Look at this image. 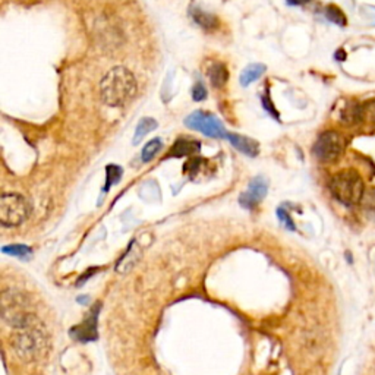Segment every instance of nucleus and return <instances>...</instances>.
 Instances as JSON below:
<instances>
[{
  "label": "nucleus",
  "mask_w": 375,
  "mask_h": 375,
  "mask_svg": "<svg viewBox=\"0 0 375 375\" xmlns=\"http://www.w3.org/2000/svg\"><path fill=\"white\" fill-rule=\"evenodd\" d=\"M101 99L110 107H121L137 94V79L129 69L116 66L110 69L100 85Z\"/></svg>",
  "instance_id": "1"
},
{
  "label": "nucleus",
  "mask_w": 375,
  "mask_h": 375,
  "mask_svg": "<svg viewBox=\"0 0 375 375\" xmlns=\"http://www.w3.org/2000/svg\"><path fill=\"white\" fill-rule=\"evenodd\" d=\"M330 191L339 203L352 207L362 201L365 186L359 173L355 170H343L330 181Z\"/></svg>",
  "instance_id": "2"
},
{
  "label": "nucleus",
  "mask_w": 375,
  "mask_h": 375,
  "mask_svg": "<svg viewBox=\"0 0 375 375\" xmlns=\"http://www.w3.org/2000/svg\"><path fill=\"white\" fill-rule=\"evenodd\" d=\"M31 213L27 198L21 194H4L0 198V222L4 226H19Z\"/></svg>",
  "instance_id": "3"
},
{
  "label": "nucleus",
  "mask_w": 375,
  "mask_h": 375,
  "mask_svg": "<svg viewBox=\"0 0 375 375\" xmlns=\"http://www.w3.org/2000/svg\"><path fill=\"white\" fill-rule=\"evenodd\" d=\"M26 332L19 333L15 339V349L19 357L26 359H35L41 357L47 349V342L44 335L35 328V321L27 327H24Z\"/></svg>",
  "instance_id": "4"
},
{
  "label": "nucleus",
  "mask_w": 375,
  "mask_h": 375,
  "mask_svg": "<svg viewBox=\"0 0 375 375\" xmlns=\"http://www.w3.org/2000/svg\"><path fill=\"white\" fill-rule=\"evenodd\" d=\"M346 148V140L336 130H327L321 134L314 145V154L324 163L336 162Z\"/></svg>",
  "instance_id": "5"
},
{
  "label": "nucleus",
  "mask_w": 375,
  "mask_h": 375,
  "mask_svg": "<svg viewBox=\"0 0 375 375\" xmlns=\"http://www.w3.org/2000/svg\"><path fill=\"white\" fill-rule=\"evenodd\" d=\"M185 125L189 129L198 130L210 138H226L228 132L225 129V125L222 123L218 118L214 115L206 113V112H194L185 119Z\"/></svg>",
  "instance_id": "6"
},
{
  "label": "nucleus",
  "mask_w": 375,
  "mask_h": 375,
  "mask_svg": "<svg viewBox=\"0 0 375 375\" xmlns=\"http://www.w3.org/2000/svg\"><path fill=\"white\" fill-rule=\"evenodd\" d=\"M100 303H97L90 315H88L81 324L72 327L69 330V335L79 340V342H93L97 339V320H99V314H100Z\"/></svg>",
  "instance_id": "7"
},
{
  "label": "nucleus",
  "mask_w": 375,
  "mask_h": 375,
  "mask_svg": "<svg viewBox=\"0 0 375 375\" xmlns=\"http://www.w3.org/2000/svg\"><path fill=\"white\" fill-rule=\"evenodd\" d=\"M267 188L269 186H267L266 179L261 178V176L254 178L248 186V191H245L239 198L240 206L248 210L255 208L264 200V196H266Z\"/></svg>",
  "instance_id": "8"
},
{
  "label": "nucleus",
  "mask_w": 375,
  "mask_h": 375,
  "mask_svg": "<svg viewBox=\"0 0 375 375\" xmlns=\"http://www.w3.org/2000/svg\"><path fill=\"white\" fill-rule=\"evenodd\" d=\"M201 150V142H198L195 140H188V138H181L173 144L170 148L167 157H185V156H192V154L198 152Z\"/></svg>",
  "instance_id": "9"
},
{
  "label": "nucleus",
  "mask_w": 375,
  "mask_h": 375,
  "mask_svg": "<svg viewBox=\"0 0 375 375\" xmlns=\"http://www.w3.org/2000/svg\"><path fill=\"white\" fill-rule=\"evenodd\" d=\"M226 138L230 141V144L236 150L247 154V156H250V157H255L257 154H258V151H259L258 142L255 140H252V138L239 135V134H228Z\"/></svg>",
  "instance_id": "10"
},
{
  "label": "nucleus",
  "mask_w": 375,
  "mask_h": 375,
  "mask_svg": "<svg viewBox=\"0 0 375 375\" xmlns=\"http://www.w3.org/2000/svg\"><path fill=\"white\" fill-rule=\"evenodd\" d=\"M208 78L214 88H223L229 79V71L226 65L220 62L213 63L208 69Z\"/></svg>",
  "instance_id": "11"
},
{
  "label": "nucleus",
  "mask_w": 375,
  "mask_h": 375,
  "mask_svg": "<svg viewBox=\"0 0 375 375\" xmlns=\"http://www.w3.org/2000/svg\"><path fill=\"white\" fill-rule=\"evenodd\" d=\"M189 13L195 24L203 27L204 30H214L218 27V19L213 13H208L200 8H192Z\"/></svg>",
  "instance_id": "12"
},
{
  "label": "nucleus",
  "mask_w": 375,
  "mask_h": 375,
  "mask_svg": "<svg viewBox=\"0 0 375 375\" xmlns=\"http://www.w3.org/2000/svg\"><path fill=\"white\" fill-rule=\"evenodd\" d=\"M266 65H262V63H251L248 65L247 68L242 71L240 77H239V82L242 86H248L251 85L252 82H255L257 79H259L264 72H266Z\"/></svg>",
  "instance_id": "13"
},
{
  "label": "nucleus",
  "mask_w": 375,
  "mask_h": 375,
  "mask_svg": "<svg viewBox=\"0 0 375 375\" xmlns=\"http://www.w3.org/2000/svg\"><path fill=\"white\" fill-rule=\"evenodd\" d=\"M159 126L157 121L152 119V118H142L138 125H137V129H135V135H134V144H140L141 140L148 135L150 132H152L154 129H156Z\"/></svg>",
  "instance_id": "14"
},
{
  "label": "nucleus",
  "mask_w": 375,
  "mask_h": 375,
  "mask_svg": "<svg viewBox=\"0 0 375 375\" xmlns=\"http://www.w3.org/2000/svg\"><path fill=\"white\" fill-rule=\"evenodd\" d=\"M162 147H163V142H162L160 138H154V140H151L150 142H147L145 147L142 148V152H141V159H142V162H144V163L151 162V160H152L154 157H156L157 154L160 152Z\"/></svg>",
  "instance_id": "15"
},
{
  "label": "nucleus",
  "mask_w": 375,
  "mask_h": 375,
  "mask_svg": "<svg viewBox=\"0 0 375 375\" xmlns=\"http://www.w3.org/2000/svg\"><path fill=\"white\" fill-rule=\"evenodd\" d=\"M122 167L121 166H116V164H108L106 167V186H104V191L107 192L110 189V186L118 184L122 178Z\"/></svg>",
  "instance_id": "16"
},
{
  "label": "nucleus",
  "mask_w": 375,
  "mask_h": 375,
  "mask_svg": "<svg viewBox=\"0 0 375 375\" xmlns=\"http://www.w3.org/2000/svg\"><path fill=\"white\" fill-rule=\"evenodd\" d=\"M4 252L12 257H19V258H28L33 254L31 248L27 245H8V247H4Z\"/></svg>",
  "instance_id": "17"
},
{
  "label": "nucleus",
  "mask_w": 375,
  "mask_h": 375,
  "mask_svg": "<svg viewBox=\"0 0 375 375\" xmlns=\"http://www.w3.org/2000/svg\"><path fill=\"white\" fill-rule=\"evenodd\" d=\"M325 16L328 21L335 22V24H337V26H346V22H347L345 13L337 6H333V5L325 9Z\"/></svg>",
  "instance_id": "18"
},
{
  "label": "nucleus",
  "mask_w": 375,
  "mask_h": 375,
  "mask_svg": "<svg viewBox=\"0 0 375 375\" xmlns=\"http://www.w3.org/2000/svg\"><path fill=\"white\" fill-rule=\"evenodd\" d=\"M208 96V91H207V88L206 85L200 81V82H196L192 88V99L195 101H204Z\"/></svg>",
  "instance_id": "19"
},
{
  "label": "nucleus",
  "mask_w": 375,
  "mask_h": 375,
  "mask_svg": "<svg viewBox=\"0 0 375 375\" xmlns=\"http://www.w3.org/2000/svg\"><path fill=\"white\" fill-rule=\"evenodd\" d=\"M361 203L364 204V207H365L366 210L375 213V189H371V191L365 192Z\"/></svg>",
  "instance_id": "20"
},
{
  "label": "nucleus",
  "mask_w": 375,
  "mask_h": 375,
  "mask_svg": "<svg viewBox=\"0 0 375 375\" xmlns=\"http://www.w3.org/2000/svg\"><path fill=\"white\" fill-rule=\"evenodd\" d=\"M277 214H279L280 222H281L286 228H288L289 230H295V223H293V220L291 218V216H289L288 211H286L284 208H279V210H277Z\"/></svg>",
  "instance_id": "21"
},
{
  "label": "nucleus",
  "mask_w": 375,
  "mask_h": 375,
  "mask_svg": "<svg viewBox=\"0 0 375 375\" xmlns=\"http://www.w3.org/2000/svg\"><path fill=\"white\" fill-rule=\"evenodd\" d=\"M262 106H264V108H266L267 112H269L272 116H274V119H279V113H277V110L274 108V106H273V103H272V100H270L269 97L262 96Z\"/></svg>",
  "instance_id": "22"
},
{
  "label": "nucleus",
  "mask_w": 375,
  "mask_h": 375,
  "mask_svg": "<svg viewBox=\"0 0 375 375\" xmlns=\"http://www.w3.org/2000/svg\"><path fill=\"white\" fill-rule=\"evenodd\" d=\"M308 2H310V0H288V4L289 5H303V4H308Z\"/></svg>",
  "instance_id": "23"
}]
</instances>
